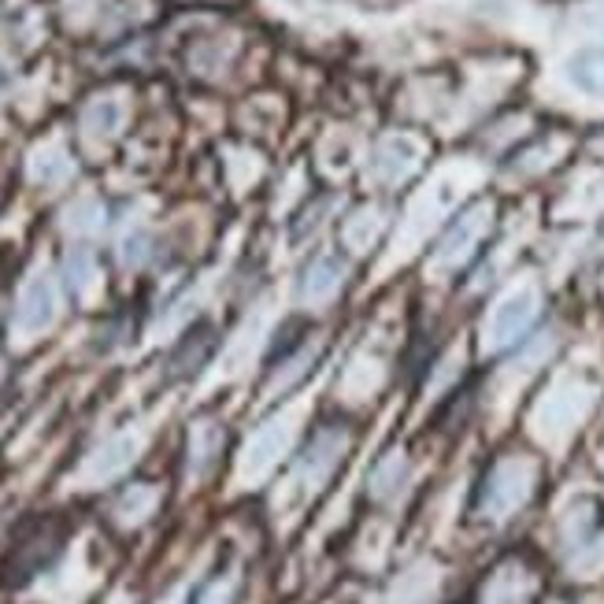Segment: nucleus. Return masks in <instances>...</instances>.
I'll return each mask as SVG.
<instances>
[{
  "label": "nucleus",
  "mask_w": 604,
  "mask_h": 604,
  "mask_svg": "<svg viewBox=\"0 0 604 604\" xmlns=\"http://www.w3.org/2000/svg\"><path fill=\"white\" fill-rule=\"evenodd\" d=\"M534 315H538V290L523 286V290L508 293L490 315V345L504 349V345H512V341H519L523 330L534 323Z\"/></svg>",
  "instance_id": "1"
},
{
  "label": "nucleus",
  "mask_w": 604,
  "mask_h": 604,
  "mask_svg": "<svg viewBox=\"0 0 604 604\" xmlns=\"http://www.w3.org/2000/svg\"><path fill=\"white\" fill-rule=\"evenodd\" d=\"M56 319V293H52V282L45 275L30 278L26 290L20 297V309H15V327L26 334H38L49 323Z\"/></svg>",
  "instance_id": "2"
},
{
  "label": "nucleus",
  "mask_w": 604,
  "mask_h": 604,
  "mask_svg": "<svg viewBox=\"0 0 604 604\" xmlns=\"http://www.w3.org/2000/svg\"><path fill=\"white\" fill-rule=\"evenodd\" d=\"M567 83L582 89L586 97H601L604 101V45H586V49L571 52L567 60Z\"/></svg>",
  "instance_id": "3"
},
{
  "label": "nucleus",
  "mask_w": 604,
  "mask_h": 604,
  "mask_svg": "<svg viewBox=\"0 0 604 604\" xmlns=\"http://www.w3.org/2000/svg\"><path fill=\"white\" fill-rule=\"evenodd\" d=\"M341 278H345V264L338 256H315L301 275V297L309 301H327L338 293Z\"/></svg>",
  "instance_id": "4"
},
{
  "label": "nucleus",
  "mask_w": 604,
  "mask_h": 604,
  "mask_svg": "<svg viewBox=\"0 0 604 604\" xmlns=\"http://www.w3.org/2000/svg\"><path fill=\"white\" fill-rule=\"evenodd\" d=\"M527 498V482H523V464H504L498 475H493L490 490H486V504L493 512H508Z\"/></svg>",
  "instance_id": "5"
},
{
  "label": "nucleus",
  "mask_w": 604,
  "mask_h": 604,
  "mask_svg": "<svg viewBox=\"0 0 604 604\" xmlns=\"http://www.w3.org/2000/svg\"><path fill=\"white\" fill-rule=\"evenodd\" d=\"M479 230H482V215H467V219H460L456 227H453V234L441 241L438 264H453V260L464 256V252L471 249V241L479 238Z\"/></svg>",
  "instance_id": "6"
},
{
  "label": "nucleus",
  "mask_w": 604,
  "mask_h": 604,
  "mask_svg": "<svg viewBox=\"0 0 604 604\" xmlns=\"http://www.w3.org/2000/svg\"><path fill=\"white\" fill-rule=\"evenodd\" d=\"M278 445H282V430H267V435H260V441H252L249 464H267V460L275 456Z\"/></svg>",
  "instance_id": "7"
}]
</instances>
